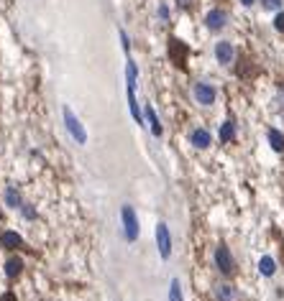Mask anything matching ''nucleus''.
<instances>
[{
	"label": "nucleus",
	"mask_w": 284,
	"mask_h": 301,
	"mask_svg": "<svg viewBox=\"0 0 284 301\" xmlns=\"http://www.w3.org/2000/svg\"><path fill=\"white\" fill-rule=\"evenodd\" d=\"M156 245H159V255H161V258L169 261V255H172V235H169L167 222L156 225Z\"/></svg>",
	"instance_id": "nucleus-4"
},
{
	"label": "nucleus",
	"mask_w": 284,
	"mask_h": 301,
	"mask_svg": "<svg viewBox=\"0 0 284 301\" xmlns=\"http://www.w3.org/2000/svg\"><path fill=\"white\" fill-rule=\"evenodd\" d=\"M282 3H284V0H264V5H266L269 10H279Z\"/></svg>",
	"instance_id": "nucleus-20"
},
{
	"label": "nucleus",
	"mask_w": 284,
	"mask_h": 301,
	"mask_svg": "<svg viewBox=\"0 0 284 301\" xmlns=\"http://www.w3.org/2000/svg\"><path fill=\"white\" fill-rule=\"evenodd\" d=\"M121 222H123V235L126 240H139V217H136V209H133L131 204H123L121 207Z\"/></svg>",
	"instance_id": "nucleus-2"
},
{
	"label": "nucleus",
	"mask_w": 284,
	"mask_h": 301,
	"mask_svg": "<svg viewBox=\"0 0 284 301\" xmlns=\"http://www.w3.org/2000/svg\"><path fill=\"white\" fill-rule=\"evenodd\" d=\"M215 296H218V301H233V289H231V286L228 283H218L215 286Z\"/></svg>",
	"instance_id": "nucleus-16"
},
{
	"label": "nucleus",
	"mask_w": 284,
	"mask_h": 301,
	"mask_svg": "<svg viewBox=\"0 0 284 301\" xmlns=\"http://www.w3.org/2000/svg\"><path fill=\"white\" fill-rule=\"evenodd\" d=\"M21 270H23V261H21V258H8V261H5V276H8V278L21 276Z\"/></svg>",
	"instance_id": "nucleus-13"
},
{
	"label": "nucleus",
	"mask_w": 284,
	"mask_h": 301,
	"mask_svg": "<svg viewBox=\"0 0 284 301\" xmlns=\"http://www.w3.org/2000/svg\"><path fill=\"white\" fill-rule=\"evenodd\" d=\"M233 138H236V123H233V120H226L223 128H220V141L223 143H231Z\"/></svg>",
	"instance_id": "nucleus-15"
},
{
	"label": "nucleus",
	"mask_w": 284,
	"mask_h": 301,
	"mask_svg": "<svg viewBox=\"0 0 284 301\" xmlns=\"http://www.w3.org/2000/svg\"><path fill=\"white\" fill-rule=\"evenodd\" d=\"M226 21H228V13L220 10V8L210 10V13L205 16V23H207V28H210V31H220V28L226 26Z\"/></svg>",
	"instance_id": "nucleus-8"
},
{
	"label": "nucleus",
	"mask_w": 284,
	"mask_h": 301,
	"mask_svg": "<svg viewBox=\"0 0 284 301\" xmlns=\"http://www.w3.org/2000/svg\"><path fill=\"white\" fill-rule=\"evenodd\" d=\"M189 143L195 146V148H210V143H213V135H210V130H205V128H195L189 133Z\"/></svg>",
	"instance_id": "nucleus-7"
},
{
	"label": "nucleus",
	"mask_w": 284,
	"mask_h": 301,
	"mask_svg": "<svg viewBox=\"0 0 284 301\" xmlns=\"http://www.w3.org/2000/svg\"><path fill=\"white\" fill-rule=\"evenodd\" d=\"M0 301H16V294H13V291H8V294H3V296H0Z\"/></svg>",
	"instance_id": "nucleus-23"
},
{
	"label": "nucleus",
	"mask_w": 284,
	"mask_h": 301,
	"mask_svg": "<svg viewBox=\"0 0 284 301\" xmlns=\"http://www.w3.org/2000/svg\"><path fill=\"white\" fill-rule=\"evenodd\" d=\"M266 138H269V146H272V148L277 150V153H282V150H284V135H282L277 128H269Z\"/></svg>",
	"instance_id": "nucleus-10"
},
{
	"label": "nucleus",
	"mask_w": 284,
	"mask_h": 301,
	"mask_svg": "<svg viewBox=\"0 0 284 301\" xmlns=\"http://www.w3.org/2000/svg\"><path fill=\"white\" fill-rule=\"evenodd\" d=\"M0 245H3V248H21V245H23V237H21L18 232L8 230V232L0 235Z\"/></svg>",
	"instance_id": "nucleus-9"
},
{
	"label": "nucleus",
	"mask_w": 284,
	"mask_h": 301,
	"mask_svg": "<svg viewBox=\"0 0 284 301\" xmlns=\"http://www.w3.org/2000/svg\"><path fill=\"white\" fill-rule=\"evenodd\" d=\"M215 265L223 276H233L236 273V261H233V255L226 245H218L215 248Z\"/></svg>",
	"instance_id": "nucleus-3"
},
{
	"label": "nucleus",
	"mask_w": 284,
	"mask_h": 301,
	"mask_svg": "<svg viewBox=\"0 0 284 301\" xmlns=\"http://www.w3.org/2000/svg\"><path fill=\"white\" fill-rule=\"evenodd\" d=\"M159 18H164V21L169 18V8H167V5H161V8H159Z\"/></svg>",
	"instance_id": "nucleus-22"
},
{
	"label": "nucleus",
	"mask_w": 284,
	"mask_h": 301,
	"mask_svg": "<svg viewBox=\"0 0 284 301\" xmlns=\"http://www.w3.org/2000/svg\"><path fill=\"white\" fill-rule=\"evenodd\" d=\"M259 270H261V276H274L277 273V261L272 258V255H264V258L259 261Z\"/></svg>",
	"instance_id": "nucleus-14"
},
{
	"label": "nucleus",
	"mask_w": 284,
	"mask_h": 301,
	"mask_svg": "<svg viewBox=\"0 0 284 301\" xmlns=\"http://www.w3.org/2000/svg\"><path fill=\"white\" fill-rule=\"evenodd\" d=\"M169 51H172V56H174L177 64L185 62V56H187V46H185V43H179L177 38H172V41H169Z\"/></svg>",
	"instance_id": "nucleus-11"
},
{
	"label": "nucleus",
	"mask_w": 284,
	"mask_h": 301,
	"mask_svg": "<svg viewBox=\"0 0 284 301\" xmlns=\"http://www.w3.org/2000/svg\"><path fill=\"white\" fill-rule=\"evenodd\" d=\"M274 28L279 34H284V10L282 13H277V18H274Z\"/></svg>",
	"instance_id": "nucleus-19"
},
{
	"label": "nucleus",
	"mask_w": 284,
	"mask_h": 301,
	"mask_svg": "<svg viewBox=\"0 0 284 301\" xmlns=\"http://www.w3.org/2000/svg\"><path fill=\"white\" fill-rule=\"evenodd\" d=\"M179 5H182V8H187V0H179Z\"/></svg>",
	"instance_id": "nucleus-25"
},
{
	"label": "nucleus",
	"mask_w": 284,
	"mask_h": 301,
	"mask_svg": "<svg viewBox=\"0 0 284 301\" xmlns=\"http://www.w3.org/2000/svg\"><path fill=\"white\" fill-rule=\"evenodd\" d=\"M241 3H243V5H253V0H241Z\"/></svg>",
	"instance_id": "nucleus-24"
},
{
	"label": "nucleus",
	"mask_w": 284,
	"mask_h": 301,
	"mask_svg": "<svg viewBox=\"0 0 284 301\" xmlns=\"http://www.w3.org/2000/svg\"><path fill=\"white\" fill-rule=\"evenodd\" d=\"M195 100L200 105H213L215 102V87L210 82H197L195 84Z\"/></svg>",
	"instance_id": "nucleus-6"
},
{
	"label": "nucleus",
	"mask_w": 284,
	"mask_h": 301,
	"mask_svg": "<svg viewBox=\"0 0 284 301\" xmlns=\"http://www.w3.org/2000/svg\"><path fill=\"white\" fill-rule=\"evenodd\" d=\"M5 204L13 207V209L23 204V202H21V194L16 191V187H8V189H5Z\"/></svg>",
	"instance_id": "nucleus-17"
},
{
	"label": "nucleus",
	"mask_w": 284,
	"mask_h": 301,
	"mask_svg": "<svg viewBox=\"0 0 284 301\" xmlns=\"http://www.w3.org/2000/svg\"><path fill=\"white\" fill-rule=\"evenodd\" d=\"M62 117H64V128H67V133L72 135L74 141H77V146H85V143H87V133H85L82 123L77 120V115L72 113L69 105H64V108H62Z\"/></svg>",
	"instance_id": "nucleus-1"
},
{
	"label": "nucleus",
	"mask_w": 284,
	"mask_h": 301,
	"mask_svg": "<svg viewBox=\"0 0 284 301\" xmlns=\"http://www.w3.org/2000/svg\"><path fill=\"white\" fill-rule=\"evenodd\" d=\"M169 301H185V296H182V283H179V278H172V283H169Z\"/></svg>",
	"instance_id": "nucleus-18"
},
{
	"label": "nucleus",
	"mask_w": 284,
	"mask_h": 301,
	"mask_svg": "<svg viewBox=\"0 0 284 301\" xmlns=\"http://www.w3.org/2000/svg\"><path fill=\"white\" fill-rule=\"evenodd\" d=\"M233 56H236V51H233V43L231 41H218L215 43V59H218V64L231 67Z\"/></svg>",
	"instance_id": "nucleus-5"
},
{
	"label": "nucleus",
	"mask_w": 284,
	"mask_h": 301,
	"mask_svg": "<svg viewBox=\"0 0 284 301\" xmlns=\"http://www.w3.org/2000/svg\"><path fill=\"white\" fill-rule=\"evenodd\" d=\"M143 113H146L148 125H151V133H154V135H161V123H159V117H156V110L146 102V110H143Z\"/></svg>",
	"instance_id": "nucleus-12"
},
{
	"label": "nucleus",
	"mask_w": 284,
	"mask_h": 301,
	"mask_svg": "<svg viewBox=\"0 0 284 301\" xmlns=\"http://www.w3.org/2000/svg\"><path fill=\"white\" fill-rule=\"evenodd\" d=\"M121 41H123V51H128L131 49V38H128V34L121 28Z\"/></svg>",
	"instance_id": "nucleus-21"
}]
</instances>
